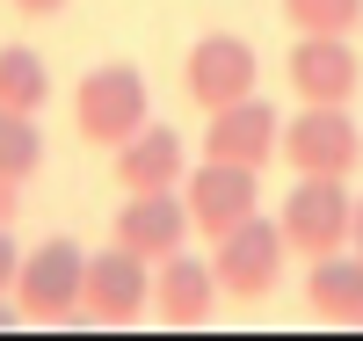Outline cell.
I'll return each mask as SVG.
<instances>
[{"instance_id": "7a4b0ae2", "label": "cell", "mask_w": 363, "mask_h": 341, "mask_svg": "<svg viewBox=\"0 0 363 341\" xmlns=\"http://www.w3.org/2000/svg\"><path fill=\"white\" fill-rule=\"evenodd\" d=\"M80 284H87V255L80 240L51 233L44 247H29L15 269V305L29 327H73L80 320Z\"/></svg>"}, {"instance_id": "5b68a950", "label": "cell", "mask_w": 363, "mask_h": 341, "mask_svg": "<svg viewBox=\"0 0 363 341\" xmlns=\"http://www.w3.org/2000/svg\"><path fill=\"white\" fill-rule=\"evenodd\" d=\"M284 167L291 174H356L363 167V131L349 102H306L291 123H284Z\"/></svg>"}, {"instance_id": "ba28073f", "label": "cell", "mask_w": 363, "mask_h": 341, "mask_svg": "<svg viewBox=\"0 0 363 341\" xmlns=\"http://www.w3.org/2000/svg\"><path fill=\"white\" fill-rule=\"evenodd\" d=\"M182 203H189V225L203 240H225L233 225H247L262 211V181L255 167H233V160H196L189 181H182Z\"/></svg>"}, {"instance_id": "277c9868", "label": "cell", "mask_w": 363, "mask_h": 341, "mask_svg": "<svg viewBox=\"0 0 363 341\" xmlns=\"http://www.w3.org/2000/svg\"><path fill=\"white\" fill-rule=\"evenodd\" d=\"M284 255H291V240L284 225H269L262 211L247 225H233L225 240H211V269H218V291L233 305H262L269 291L284 284Z\"/></svg>"}, {"instance_id": "7c38bea8", "label": "cell", "mask_w": 363, "mask_h": 341, "mask_svg": "<svg viewBox=\"0 0 363 341\" xmlns=\"http://www.w3.org/2000/svg\"><path fill=\"white\" fill-rule=\"evenodd\" d=\"M109 167H116V189H124V196L182 189V181H189V145H182L174 123H145V131H131L124 145L109 152Z\"/></svg>"}, {"instance_id": "6da1fadb", "label": "cell", "mask_w": 363, "mask_h": 341, "mask_svg": "<svg viewBox=\"0 0 363 341\" xmlns=\"http://www.w3.org/2000/svg\"><path fill=\"white\" fill-rule=\"evenodd\" d=\"M153 123V95H145V73L109 58V66H87L80 87H73V131L95 145V152H116L131 131Z\"/></svg>"}, {"instance_id": "9a60e30c", "label": "cell", "mask_w": 363, "mask_h": 341, "mask_svg": "<svg viewBox=\"0 0 363 341\" xmlns=\"http://www.w3.org/2000/svg\"><path fill=\"white\" fill-rule=\"evenodd\" d=\"M44 102H51V73H44V58L29 51V44H0V109L37 116Z\"/></svg>"}, {"instance_id": "e0dca14e", "label": "cell", "mask_w": 363, "mask_h": 341, "mask_svg": "<svg viewBox=\"0 0 363 341\" xmlns=\"http://www.w3.org/2000/svg\"><path fill=\"white\" fill-rule=\"evenodd\" d=\"M284 22L298 37H349L363 29V0H284Z\"/></svg>"}, {"instance_id": "ac0fdd59", "label": "cell", "mask_w": 363, "mask_h": 341, "mask_svg": "<svg viewBox=\"0 0 363 341\" xmlns=\"http://www.w3.org/2000/svg\"><path fill=\"white\" fill-rule=\"evenodd\" d=\"M15 269H22V247H15L8 225H0V298H15Z\"/></svg>"}, {"instance_id": "7402d4cb", "label": "cell", "mask_w": 363, "mask_h": 341, "mask_svg": "<svg viewBox=\"0 0 363 341\" xmlns=\"http://www.w3.org/2000/svg\"><path fill=\"white\" fill-rule=\"evenodd\" d=\"M22 320V305H0V327H15Z\"/></svg>"}, {"instance_id": "4fadbf2b", "label": "cell", "mask_w": 363, "mask_h": 341, "mask_svg": "<svg viewBox=\"0 0 363 341\" xmlns=\"http://www.w3.org/2000/svg\"><path fill=\"white\" fill-rule=\"evenodd\" d=\"M218 313V269L196 255H167L153 262V320L160 327H203Z\"/></svg>"}, {"instance_id": "ffe728a7", "label": "cell", "mask_w": 363, "mask_h": 341, "mask_svg": "<svg viewBox=\"0 0 363 341\" xmlns=\"http://www.w3.org/2000/svg\"><path fill=\"white\" fill-rule=\"evenodd\" d=\"M15 189L22 181H0V225H15Z\"/></svg>"}, {"instance_id": "5bb4252c", "label": "cell", "mask_w": 363, "mask_h": 341, "mask_svg": "<svg viewBox=\"0 0 363 341\" xmlns=\"http://www.w3.org/2000/svg\"><path fill=\"white\" fill-rule=\"evenodd\" d=\"M306 305L327 327H363V255H320L306 262Z\"/></svg>"}, {"instance_id": "9c48e42d", "label": "cell", "mask_w": 363, "mask_h": 341, "mask_svg": "<svg viewBox=\"0 0 363 341\" xmlns=\"http://www.w3.org/2000/svg\"><path fill=\"white\" fill-rule=\"evenodd\" d=\"M284 152V116L269 109L262 95H247V102H233V109H211V123H203V160H233V167H269Z\"/></svg>"}, {"instance_id": "d6986e66", "label": "cell", "mask_w": 363, "mask_h": 341, "mask_svg": "<svg viewBox=\"0 0 363 341\" xmlns=\"http://www.w3.org/2000/svg\"><path fill=\"white\" fill-rule=\"evenodd\" d=\"M15 8H22V15H37V22H51V15H66L73 0H15Z\"/></svg>"}, {"instance_id": "30bf717a", "label": "cell", "mask_w": 363, "mask_h": 341, "mask_svg": "<svg viewBox=\"0 0 363 341\" xmlns=\"http://www.w3.org/2000/svg\"><path fill=\"white\" fill-rule=\"evenodd\" d=\"M284 80L298 102H356L363 87V58L349 37H298L284 58Z\"/></svg>"}, {"instance_id": "8fae6325", "label": "cell", "mask_w": 363, "mask_h": 341, "mask_svg": "<svg viewBox=\"0 0 363 341\" xmlns=\"http://www.w3.org/2000/svg\"><path fill=\"white\" fill-rule=\"evenodd\" d=\"M189 203H182V189H145V196H124V211H116V225H109V240L116 247H131V255H145V262H167V255H182L189 247Z\"/></svg>"}, {"instance_id": "8992f818", "label": "cell", "mask_w": 363, "mask_h": 341, "mask_svg": "<svg viewBox=\"0 0 363 341\" xmlns=\"http://www.w3.org/2000/svg\"><path fill=\"white\" fill-rule=\"evenodd\" d=\"M153 313V262L131 255V247H102L87 255V284H80V320L87 327H131Z\"/></svg>"}, {"instance_id": "44dd1931", "label": "cell", "mask_w": 363, "mask_h": 341, "mask_svg": "<svg viewBox=\"0 0 363 341\" xmlns=\"http://www.w3.org/2000/svg\"><path fill=\"white\" fill-rule=\"evenodd\" d=\"M349 247H356V255H363V196H356V233H349Z\"/></svg>"}, {"instance_id": "2e32d148", "label": "cell", "mask_w": 363, "mask_h": 341, "mask_svg": "<svg viewBox=\"0 0 363 341\" xmlns=\"http://www.w3.org/2000/svg\"><path fill=\"white\" fill-rule=\"evenodd\" d=\"M37 167H44V131H37V116L0 109V181H29Z\"/></svg>"}, {"instance_id": "52a82bcc", "label": "cell", "mask_w": 363, "mask_h": 341, "mask_svg": "<svg viewBox=\"0 0 363 341\" xmlns=\"http://www.w3.org/2000/svg\"><path fill=\"white\" fill-rule=\"evenodd\" d=\"M262 80V58L247 37H233V29H211V37L189 44V58H182V87H189V102L211 116V109H233L247 102Z\"/></svg>"}, {"instance_id": "3957f363", "label": "cell", "mask_w": 363, "mask_h": 341, "mask_svg": "<svg viewBox=\"0 0 363 341\" xmlns=\"http://www.w3.org/2000/svg\"><path fill=\"white\" fill-rule=\"evenodd\" d=\"M284 240H291V255H342L349 233H356V196L342 189V174H298V189L284 196Z\"/></svg>"}]
</instances>
